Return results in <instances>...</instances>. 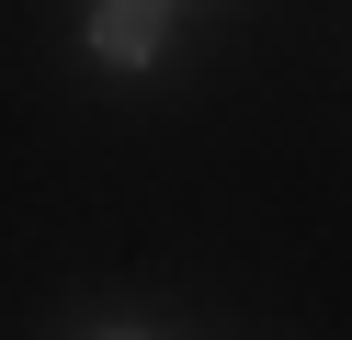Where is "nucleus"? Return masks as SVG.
Masks as SVG:
<instances>
[{
    "label": "nucleus",
    "instance_id": "obj_1",
    "mask_svg": "<svg viewBox=\"0 0 352 340\" xmlns=\"http://www.w3.org/2000/svg\"><path fill=\"white\" fill-rule=\"evenodd\" d=\"M91 45H102V57H125V68H137L148 45H160V0H102V23H91Z\"/></svg>",
    "mask_w": 352,
    "mask_h": 340
}]
</instances>
